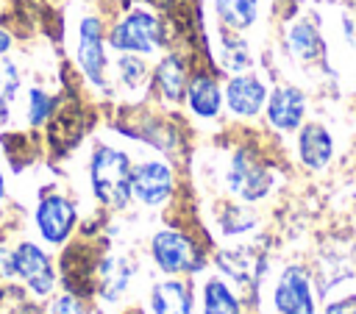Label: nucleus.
<instances>
[{"label":"nucleus","mask_w":356,"mask_h":314,"mask_svg":"<svg viewBox=\"0 0 356 314\" xmlns=\"http://www.w3.org/2000/svg\"><path fill=\"white\" fill-rule=\"evenodd\" d=\"M131 158L108 144H100L89 161V183L95 197L108 208H122L131 200Z\"/></svg>","instance_id":"1"},{"label":"nucleus","mask_w":356,"mask_h":314,"mask_svg":"<svg viewBox=\"0 0 356 314\" xmlns=\"http://www.w3.org/2000/svg\"><path fill=\"white\" fill-rule=\"evenodd\" d=\"M225 183L228 189L245 200V203H256L261 200L270 186H273V172L270 167L248 147H239L234 156H231V164H228V172H225Z\"/></svg>","instance_id":"2"},{"label":"nucleus","mask_w":356,"mask_h":314,"mask_svg":"<svg viewBox=\"0 0 356 314\" xmlns=\"http://www.w3.org/2000/svg\"><path fill=\"white\" fill-rule=\"evenodd\" d=\"M150 253L159 270L170 272V275H184V272H197L203 267V253L200 247L181 231L175 228H164L159 233H153L150 239Z\"/></svg>","instance_id":"3"},{"label":"nucleus","mask_w":356,"mask_h":314,"mask_svg":"<svg viewBox=\"0 0 356 314\" xmlns=\"http://www.w3.org/2000/svg\"><path fill=\"white\" fill-rule=\"evenodd\" d=\"M108 44L120 53H156L161 47V22L150 11L134 8L111 28Z\"/></svg>","instance_id":"4"},{"label":"nucleus","mask_w":356,"mask_h":314,"mask_svg":"<svg viewBox=\"0 0 356 314\" xmlns=\"http://www.w3.org/2000/svg\"><path fill=\"white\" fill-rule=\"evenodd\" d=\"M175 186L172 170L167 161L150 158L131 170V197H136L145 206H161L170 200Z\"/></svg>","instance_id":"5"},{"label":"nucleus","mask_w":356,"mask_h":314,"mask_svg":"<svg viewBox=\"0 0 356 314\" xmlns=\"http://www.w3.org/2000/svg\"><path fill=\"white\" fill-rule=\"evenodd\" d=\"M78 67L83 69L86 81L97 89L106 86V44H103V31L95 17H83L78 28Z\"/></svg>","instance_id":"6"},{"label":"nucleus","mask_w":356,"mask_h":314,"mask_svg":"<svg viewBox=\"0 0 356 314\" xmlns=\"http://www.w3.org/2000/svg\"><path fill=\"white\" fill-rule=\"evenodd\" d=\"M33 217H36V228H39L42 239L50 242V245L67 242L70 233H72V228H75V222H78L75 206L64 195H47V197H42Z\"/></svg>","instance_id":"7"},{"label":"nucleus","mask_w":356,"mask_h":314,"mask_svg":"<svg viewBox=\"0 0 356 314\" xmlns=\"http://www.w3.org/2000/svg\"><path fill=\"white\" fill-rule=\"evenodd\" d=\"M14 270L33 295H50L56 286V270L50 258L33 242H19L14 247Z\"/></svg>","instance_id":"8"},{"label":"nucleus","mask_w":356,"mask_h":314,"mask_svg":"<svg viewBox=\"0 0 356 314\" xmlns=\"http://www.w3.org/2000/svg\"><path fill=\"white\" fill-rule=\"evenodd\" d=\"M61 270H64V286L67 292L86 297L95 289V275L100 270V256L89 245H72L61 256Z\"/></svg>","instance_id":"9"},{"label":"nucleus","mask_w":356,"mask_h":314,"mask_svg":"<svg viewBox=\"0 0 356 314\" xmlns=\"http://www.w3.org/2000/svg\"><path fill=\"white\" fill-rule=\"evenodd\" d=\"M273 300H275L278 314H314L312 286L300 267H286L281 272Z\"/></svg>","instance_id":"10"},{"label":"nucleus","mask_w":356,"mask_h":314,"mask_svg":"<svg viewBox=\"0 0 356 314\" xmlns=\"http://www.w3.org/2000/svg\"><path fill=\"white\" fill-rule=\"evenodd\" d=\"M267 100V89L256 75L236 72L225 86V103L236 117H253L261 111Z\"/></svg>","instance_id":"11"},{"label":"nucleus","mask_w":356,"mask_h":314,"mask_svg":"<svg viewBox=\"0 0 356 314\" xmlns=\"http://www.w3.org/2000/svg\"><path fill=\"white\" fill-rule=\"evenodd\" d=\"M306 114V97L295 86H278L273 89L267 100V119L278 131H295Z\"/></svg>","instance_id":"12"},{"label":"nucleus","mask_w":356,"mask_h":314,"mask_svg":"<svg viewBox=\"0 0 356 314\" xmlns=\"http://www.w3.org/2000/svg\"><path fill=\"white\" fill-rule=\"evenodd\" d=\"M217 264H220V270H225L236 283H242V286H256V281H259V275H261V267H264V258H261V253H256L253 247H234V250H220Z\"/></svg>","instance_id":"13"},{"label":"nucleus","mask_w":356,"mask_h":314,"mask_svg":"<svg viewBox=\"0 0 356 314\" xmlns=\"http://www.w3.org/2000/svg\"><path fill=\"white\" fill-rule=\"evenodd\" d=\"M153 83L159 89V94L170 103H181L189 86V75H186V64L181 56H164L153 72Z\"/></svg>","instance_id":"14"},{"label":"nucleus","mask_w":356,"mask_h":314,"mask_svg":"<svg viewBox=\"0 0 356 314\" xmlns=\"http://www.w3.org/2000/svg\"><path fill=\"white\" fill-rule=\"evenodd\" d=\"M298 153H300V161L309 170H323L331 161V153H334L331 133L317 122L303 125V131L298 136Z\"/></svg>","instance_id":"15"},{"label":"nucleus","mask_w":356,"mask_h":314,"mask_svg":"<svg viewBox=\"0 0 356 314\" xmlns=\"http://www.w3.org/2000/svg\"><path fill=\"white\" fill-rule=\"evenodd\" d=\"M186 100L192 106V111L203 119H211L217 117L220 106H222V92H220V83L209 75V72H197L195 78H189V86H186Z\"/></svg>","instance_id":"16"},{"label":"nucleus","mask_w":356,"mask_h":314,"mask_svg":"<svg viewBox=\"0 0 356 314\" xmlns=\"http://www.w3.org/2000/svg\"><path fill=\"white\" fill-rule=\"evenodd\" d=\"M150 314H192V300L186 283L161 281L150 292Z\"/></svg>","instance_id":"17"},{"label":"nucleus","mask_w":356,"mask_h":314,"mask_svg":"<svg viewBox=\"0 0 356 314\" xmlns=\"http://www.w3.org/2000/svg\"><path fill=\"white\" fill-rule=\"evenodd\" d=\"M289 50H292L295 58H300V61H317V58L325 53L323 36H320L317 25L309 22V19L295 22L292 31H289Z\"/></svg>","instance_id":"18"},{"label":"nucleus","mask_w":356,"mask_h":314,"mask_svg":"<svg viewBox=\"0 0 356 314\" xmlns=\"http://www.w3.org/2000/svg\"><path fill=\"white\" fill-rule=\"evenodd\" d=\"M97 283H100V292L106 300H117L125 289H128V281H131V264L125 258H103L100 261V270H97Z\"/></svg>","instance_id":"19"},{"label":"nucleus","mask_w":356,"mask_h":314,"mask_svg":"<svg viewBox=\"0 0 356 314\" xmlns=\"http://www.w3.org/2000/svg\"><path fill=\"white\" fill-rule=\"evenodd\" d=\"M214 11L225 28L245 31L256 22L259 0H214Z\"/></svg>","instance_id":"20"},{"label":"nucleus","mask_w":356,"mask_h":314,"mask_svg":"<svg viewBox=\"0 0 356 314\" xmlns=\"http://www.w3.org/2000/svg\"><path fill=\"white\" fill-rule=\"evenodd\" d=\"M203 314H242L239 300L234 297L225 281L209 278L203 283Z\"/></svg>","instance_id":"21"},{"label":"nucleus","mask_w":356,"mask_h":314,"mask_svg":"<svg viewBox=\"0 0 356 314\" xmlns=\"http://www.w3.org/2000/svg\"><path fill=\"white\" fill-rule=\"evenodd\" d=\"M220 64L231 72H245L250 67V53H248V44L236 36H228L222 33L220 39Z\"/></svg>","instance_id":"22"},{"label":"nucleus","mask_w":356,"mask_h":314,"mask_svg":"<svg viewBox=\"0 0 356 314\" xmlns=\"http://www.w3.org/2000/svg\"><path fill=\"white\" fill-rule=\"evenodd\" d=\"M117 78L125 89H142L147 81V64L136 53H122L117 58Z\"/></svg>","instance_id":"23"},{"label":"nucleus","mask_w":356,"mask_h":314,"mask_svg":"<svg viewBox=\"0 0 356 314\" xmlns=\"http://www.w3.org/2000/svg\"><path fill=\"white\" fill-rule=\"evenodd\" d=\"M19 89V72L8 58H0V122H6L11 100L17 97Z\"/></svg>","instance_id":"24"},{"label":"nucleus","mask_w":356,"mask_h":314,"mask_svg":"<svg viewBox=\"0 0 356 314\" xmlns=\"http://www.w3.org/2000/svg\"><path fill=\"white\" fill-rule=\"evenodd\" d=\"M256 225V217L248 214L245 208H236V206H225L222 214H220V228L222 233H242L248 228Z\"/></svg>","instance_id":"25"},{"label":"nucleus","mask_w":356,"mask_h":314,"mask_svg":"<svg viewBox=\"0 0 356 314\" xmlns=\"http://www.w3.org/2000/svg\"><path fill=\"white\" fill-rule=\"evenodd\" d=\"M28 119H31V125H42L47 117H50V111H53V97L50 94H44L42 89H31L28 92Z\"/></svg>","instance_id":"26"},{"label":"nucleus","mask_w":356,"mask_h":314,"mask_svg":"<svg viewBox=\"0 0 356 314\" xmlns=\"http://www.w3.org/2000/svg\"><path fill=\"white\" fill-rule=\"evenodd\" d=\"M0 314H36V311L19 289L6 286V289H0Z\"/></svg>","instance_id":"27"},{"label":"nucleus","mask_w":356,"mask_h":314,"mask_svg":"<svg viewBox=\"0 0 356 314\" xmlns=\"http://www.w3.org/2000/svg\"><path fill=\"white\" fill-rule=\"evenodd\" d=\"M47 314H83V306H81L78 295L64 292V295H58V297L50 303V311H47Z\"/></svg>","instance_id":"28"},{"label":"nucleus","mask_w":356,"mask_h":314,"mask_svg":"<svg viewBox=\"0 0 356 314\" xmlns=\"http://www.w3.org/2000/svg\"><path fill=\"white\" fill-rule=\"evenodd\" d=\"M11 275H17V270H14V250L0 247V278L6 281Z\"/></svg>","instance_id":"29"},{"label":"nucleus","mask_w":356,"mask_h":314,"mask_svg":"<svg viewBox=\"0 0 356 314\" xmlns=\"http://www.w3.org/2000/svg\"><path fill=\"white\" fill-rule=\"evenodd\" d=\"M325 314H356V297H345V300H337L325 308Z\"/></svg>","instance_id":"30"},{"label":"nucleus","mask_w":356,"mask_h":314,"mask_svg":"<svg viewBox=\"0 0 356 314\" xmlns=\"http://www.w3.org/2000/svg\"><path fill=\"white\" fill-rule=\"evenodd\" d=\"M342 28H345V36L356 44V8H350V11L342 17Z\"/></svg>","instance_id":"31"},{"label":"nucleus","mask_w":356,"mask_h":314,"mask_svg":"<svg viewBox=\"0 0 356 314\" xmlns=\"http://www.w3.org/2000/svg\"><path fill=\"white\" fill-rule=\"evenodd\" d=\"M8 47H11V39H8V33H6V31H0V56H3Z\"/></svg>","instance_id":"32"},{"label":"nucleus","mask_w":356,"mask_h":314,"mask_svg":"<svg viewBox=\"0 0 356 314\" xmlns=\"http://www.w3.org/2000/svg\"><path fill=\"white\" fill-rule=\"evenodd\" d=\"M3 195H6V178H3V172H0V200H3Z\"/></svg>","instance_id":"33"}]
</instances>
